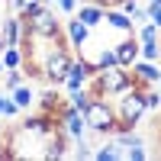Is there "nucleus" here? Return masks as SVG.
Wrapping results in <instances>:
<instances>
[{
	"mask_svg": "<svg viewBox=\"0 0 161 161\" xmlns=\"http://www.w3.org/2000/svg\"><path fill=\"white\" fill-rule=\"evenodd\" d=\"M132 87H136V80H132L129 68H123V64H110V68L97 71L87 80V90L93 93V97H106V100L123 97V93H129Z\"/></svg>",
	"mask_w": 161,
	"mask_h": 161,
	"instance_id": "obj_1",
	"label": "nucleus"
},
{
	"mask_svg": "<svg viewBox=\"0 0 161 161\" xmlns=\"http://www.w3.org/2000/svg\"><path fill=\"white\" fill-rule=\"evenodd\" d=\"M116 132H129L142 123L145 116V103H142V87H132L129 93L116 97Z\"/></svg>",
	"mask_w": 161,
	"mask_h": 161,
	"instance_id": "obj_2",
	"label": "nucleus"
},
{
	"mask_svg": "<svg viewBox=\"0 0 161 161\" xmlns=\"http://www.w3.org/2000/svg\"><path fill=\"white\" fill-rule=\"evenodd\" d=\"M84 123H87V132L113 136V132H116V106L106 97H93L90 106L84 110Z\"/></svg>",
	"mask_w": 161,
	"mask_h": 161,
	"instance_id": "obj_3",
	"label": "nucleus"
},
{
	"mask_svg": "<svg viewBox=\"0 0 161 161\" xmlns=\"http://www.w3.org/2000/svg\"><path fill=\"white\" fill-rule=\"evenodd\" d=\"M48 45L52 48L45 52V58H42V77L48 80V84L61 87V80H64V74H68L71 61H74V52L68 45H55V42H48Z\"/></svg>",
	"mask_w": 161,
	"mask_h": 161,
	"instance_id": "obj_4",
	"label": "nucleus"
},
{
	"mask_svg": "<svg viewBox=\"0 0 161 161\" xmlns=\"http://www.w3.org/2000/svg\"><path fill=\"white\" fill-rule=\"evenodd\" d=\"M129 74H132V80H136V87H158V80H161V61L136 58L129 64Z\"/></svg>",
	"mask_w": 161,
	"mask_h": 161,
	"instance_id": "obj_5",
	"label": "nucleus"
},
{
	"mask_svg": "<svg viewBox=\"0 0 161 161\" xmlns=\"http://www.w3.org/2000/svg\"><path fill=\"white\" fill-rule=\"evenodd\" d=\"M90 77H93V68H90V64L74 52V61H71L68 74H64L61 87H64V93H74V90H80V87H87V80H90Z\"/></svg>",
	"mask_w": 161,
	"mask_h": 161,
	"instance_id": "obj_6",
	"label": "nucleus"
},
{
	"mask_svg": "<svg viewBox=\"0 0 161 161\" xmlns=\"http://www.w3.org/2000/svg\"><path fill=\"white\" fill-rule=\"evenodd\" d=\"M61 29H64V39H68V45H71L74 52H77V48H84V45L90 42V36H93V29H90V26H84L77 16H71L68 23L61 26Z\"/></svg>",
	"mask_w": 161,
	"mask_h": 161,
	"instance_id": "obj_7",
	"label": "nucleus"
},
{
	"mask_svg": "<svg viewBox=\"0 0 161 161\" xmlns=\"http://www.w3.org/2000/svg\"><path fill=\"white\" fill-rule=\"evenodd\" d=\"M0 39L3 45H19L23 42V16L19 13H7L3 23H0Z\"/></svg>",
	"mask_w": 161,
	"mask_h": 161,
	"instance_id": "obj_8",
	"label": "nucleus"
},
{
	"mask_svg": "<svg viewBox=\"0 0 161 161\" xmlns=\"http://www.w3.org/2000/svg\"><path fill=\"white\" fill-rule=\"evenodd\" d=\"M103 23L110 26V29L123 32V36L136 32V23H132V16H126V13L119 10V7H106V10H103Z\"/></svg>",
	"mask_w": 161,
	"mask_h": 161,
	"instance_id": "obj_9",
	"label": "nucleus"
},
{
	"mask_svg": "<svg viewBox=\"0 0 161 161\" xmlns=\"http://www.w3.org/2000/svg\"><path fill=\"white\" fill-rule=\"evenodd\" d=\"M74 16L84 23V26L97 29V26H103V7H100V3H93V0H84V3H77Z\"/></svg>",
	"mask_w": 161,
	"mask_h": 161,
	"instance_id": "obj_10",
	"label": "nucleus"
},
{
	"mask_svg": "<svg viewBox=\"0 0 161 161\" xmlns=\"http://www.w3.org/2000/svg\"><path fill=\"white\" fill-rule=\"evenodd\" d=\"M113 52H116V64H123V68H129V64L132 61H136L139 58V39L136 36H126L123 39V42H119V45H113Z\"/></svg>",
	"mask_w": 161,
	"mask_h": 161,
	"instance_id": "obj_11",
	"label": "nucleus"
},
{
	"mask_svg": "<svg viewBox=\"0 0 161 161\" xmlns=\"http://www.w3.org/2000/svg\"><path fill=\"white\" fill-rule=\"evenodd\" d=\"M10 97H13V103H16L19 110H29V106L36 103V90H32L29 84H19V87L10 90Z\"/></svg>",
	"mask_w": 161,
	"mask_h": 161,
	"instance_id": "obj_12",
	"label": "nucleus"
},
{
	"mask_svg": "<svg viewBox=\"0 0 161 161\" xmlns=\"http://www.w3.org/2000/svg\"><path fill=\"white\" fill-rule=\"evenodd\" d=\"M93 158L97 161H119L123 158V148H119L116 139H110V142H103L100 148H93Z\"/></svg>",
	"mask_w": 161,
	"mask_h": 161,
	"instance_id": "obj_13",
	"label": "nucleus"
},
{
	"mask_svg": "<svg viewBox=\"0 0 161 161\" xmlns=\"http://www.w3.org/2000/svg\"><path fill=\"white\" fill-rule=\"evenodd\" d=\"M58 106H61V93L55 90V84H52L48 90L39 93V110H42V113H55Z\"/></svg>",
	"mask_w": 161,
	"mask_h": 161,
	"instance_id": "obj_14",
	"label": "nucleus"
},
{
	"mask_svg": "<svg viewBox=\"0 0 161 161\" xmlns=\"http://www.w3.org/2000/svg\"><path fill=\"white\" fill-rule=\"evenodd\" d=\"M0 61H3V68H23L26 55H23L19 45H3V52H0Z\"/></svg>",
	"mask_w": 161,
	"mask_h": 161,
	"instance_id": "obj_15",
	"label": "nucleus"
},
{
	"mask_svg": "<svg viewBox=\"0 0 161 161\" xmlns=\"http://www.w3.org/2000/svg\"><path fill=\"white\" fill-rule=\"evenodd\" d=\"M139 58L161 61V39H155V42H139Z\"/></svg>",
	"mask_w": 161,
	"mask_h": 161,
	"instance_id": "obj_16",
	"label": "nucleus"
},
{
	"mask_svg": "<svg viewBox=\"0 0 161 161\" xmlns=\"http://www.w3.org/2000/svg\"><path fill=\"white\" fill-rule=\"evenodd\" d=\"M90 100H93V93H90L87 87H80V90H74V93H68V103L74 106V110H80V113H84L87 106H90Z\"/></svg>",
	"mask_w": 161,
	"mask_h": 161,
	"instance_id": "obj_17",
	"label": "nucleus"
},
{
	"mask_svg": "<svg viewBox=\"0 0 161 161\" xmlns=\"http://www.w3.org/2000/svg\"><path fill=\"white\" fill-rule=\"evenodd\" d=\"M142 103H145V113L158 110V106H161V90H155V87H142Z\"/></svg>",
	"mask_w": 161,
	"mask_h": 161,
	"instance_id": "obj_18",
	"label": "nucleus"
},
{
	"mask_svg": "<svg viewBox=\"0 0 161 161\" xmlns=\"http://www.w3.org/2000/svg\"><path fill=\"white\" fill-rule=\"evenodd\" d=\"M23 77H26L23 68H7V71H3V87H7V93H10L13 87H19V84H23Z\"/></svg>",
	"mask_w": 161,
	"mask_h": 161,
	"instance_id": "obj_19",
	"label": "nucleus"
},
{
	"mask_svg": "<svg viewBox=\"0 0 161 161\" xmlns=\"http://www.w3.org/2000/svg\"><path fill=\"white\" fill-rule=\"evenodd\" d=\"M19 113H23V110H19L16 103H13V97L7 93V97H3V110H0V116H7V119H16Z\"/></svg>",
	"mask_w": 161,
	"mask_h": 161,
	"instance_id": "obj_20",
	"label": "nucleus"
},
{
	"mask_svg": "<svg viewBox=\"0 0 161 161\" xmlns=\"http://www.w3.org/2000/svg\"><path fill=\"white\" fill-rule=\"evenodd\" d=\"M52 3L58 7V13H64V16H74V10H77L80 0H52Z\"/></svg>",
	"mask_w": 161,
	"mask_h": 161,
	"instance_id": "obj_21",
	"label": "nucleus"
},
{
	"mask_svg": "<svg viewBox=\"0 0 161 161\" xmlns=\"http://www.w3.org/2000/svg\"><path fill=\"white\" fill-rule=\"evenodd\" d=\"M145 13H148V19L161 29V3H145Z\"/></svg>",
	"mask_w": 161,
	"mask_h": 161,
	"instance_id": "obj_22",
	"label": "nucleus"
},
{
	"mask_svg": "<svg viewBox=\"0 0 161 161\" xmlns=\"http://www.w3.org/2000/svg\"><path fill=\"white\" fill-rule=\"evenodd\" d=\"M3 97H7V93H0V110H3Z\"/></svg>",
	"mask_w": 161,
	"mask_h": 161,
	"instance_id": "obj_23",
	"label": "nucleus"
},
{
	"mask_svg": "<svg viewBox=\"0 0 161 161\" xmlns=\"http://www.w3.org/2000/svg\"><path fill=\"white\" fill-rule=\"evenodd\" d=\"M3 71H7V68H3V61H0V74H3Z\"/></svg>",
	"mask_w": 161,
	"mask_h": 161,
	"instance_id": "obj_24",
	"label": "nucleus"
},
{
	"mask_svg": "<svg viewBox=\"0 0 161 161\" xmlns=\"http://www.w3.org/2000/svg\"><path fill=\"white\" fill-rule=\"evenodd\" d=\"M0 52H3V39H0Z\"/></svg>",
	"mask_w": 161,
	"mask_h": 161,
	"instance_id": "obj_25",
	"label": "nucleus"
},
{
	"mask_svg": "<svg viewBox=\"0 0 161 161\" xmlns=\"http://www.w3.org/2000/svg\"><path fill=\"white\" fill-rule=\"evenodd\" d=\"M148 3H161V0H148Z\"/></svg>",
	"mask_w": 161,
	"mask_h": 161,
	"instance_id": "obj_26",
	"label": "nucleus"
},
{
	"mask_svg": "<svg viewBox=\"0 0 161 161\" xmlns=\"http://www.w3.org/2000/svg\"><path fill=\"white\" fill-rule=\"evenodd\" d=\"M26 3H36V0H26Z\"/></svg>",
	"mask_w": 161,
	"mask_h": 161,
	"instance_id": "obj_27",
	"label": "nucleus"
},
{
	"mask_svg": "<svg viewBox=\"0 0 161 161\" xmlns=\"http://www.w3.org/2000/svg\"><path fill=\"white\" fill-rule=\"evenodd\" d=\"M42 3H52V0H42Z\"/></svg>",
	"mask_w": 161,
	"mask_h": 161,
	"instance_id": "obj_28",
	"label": "nucleus"
},
{
	"mask_svg": "<svg viewBox=\"0 0 161 161\" xmlns=\"http://www.w3.org/2000/svg\"><path fill=\"white\" fill-rule=\"evenodd\" d=\"M158 87H161V80H158Z\"/></svg>",
	"mask_w": 161,
	"mask_h": 161,
	"instance_id": "obj_29",
	"label": "nucleus"
},
{
	"mask_svg": "<svg viewBox=\"0 0 161 161\" xmlns=\"http://www.w3.org/2000/svg\"><path fill=\"white\" fill-rule=\"evenodd\" d=\"M158 39H161V32H158Z\"/></svg>",
	"mask_w": 161,
	"mask_h": 161,
	"instance_id": "obj_30",
	"label": "nucleus"
},
{
	"mask_svg": "<svg viewBox=\"0 0 161 161\" xmlns=\"http://www.w3.org/2000/svg\"><path fill=\"white\" fill-rule=\"evenodd\" d=\"M80 3H84V0H80Z\"/></svg>",
	"mask_w": 161,
	"mask_h": 161,
	"instance_id": "obj_31",
	"label": "nucleus"
},
{
	"mask_svg": "<svg viewBox=\"0 0 161 161\" xmlns=\"http://www.w3.org/2000/svg\"><path fill=\"white\" fill-rule=\"evenodd\" d=\"M3 3H7V0H3Z\"/></svg>",
	"mask_w": 161,
	"mask_h": 161,
	"instance_id": "obj_32",
	"label": "nucleus"
}]
</instances>
